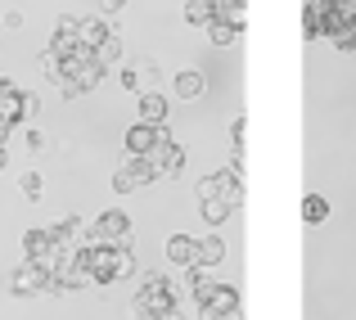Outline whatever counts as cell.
Masks as SVG:
<instances>
[{"label":"cell","mask_w":356,"mask_h":320,"mask_svg":"<svg viewBox=\"0 0 356 320\" xmlns=\"http://www.w3.org/2000/svg\"><path fill=\"white\" fill-rule=\"evenodd\" d=\"M81 230H86V221H81V216H63V221L50 225V239L54 243H81Z\"/></svg>","instance_id":"obj_17"},{"label":"cell","mask_w":356,"mask_h":320,"mask_svg":"<svg viewBox=\"0 0 356 320\" xmlns=\"http://www.w3.org/2000/svg\"><path fill=\"white\" fill-rule=\"evenodd\" d=\"M181 172H185V149L172 145V149H167V163H163V176H158V181H176Z\"/></svg>","instance_id":"obj_24"},{"label":"cell","mask_w":356,"mask_h":320,"mask_svg":"<svg viewBox=\"0 0 356 320\" xmlns=\"http://www.w3.org/2000/svg\"><path fill=\"white\" fill-rule=\"evenodd\" d=\"M23 257H27V262H41V266H50V257H54L50 230H27V234H23Z\"/></svg>","instance_id":"obj_10"},{"label":"cell","mask_w":356,"mask_h":320,"mask_svg":"<svg viewBox=\"0 0 356 320\" xmlns=\"http://www.w3.org/2000/svg\"><path fill=\"white\" fill-rule=\"evenodd\" d=\"M131 307H136V316H163V312H172V307H181L172 298V289H167V271H145L140 275V294L131 298Z\"/></svg>","instance_id":"obj_1"},{"label":"cell","mask_w":356,"mask_h":320,"mask_svg":"<svg viewBox=\"0 0 356 320\" xmlns=\"http://www.w3.org/2000/svg\"><path fill=\"white\" fill-rule=\"evenodd\" d=\"M122 5H127V0H99V14H104V18H113Z\"/></svg>","instance_id":"obj_35"},{"label":"cell","mask_w":356,"mask_h":320,"mask_svg":"<svg viewBox=\"0 0 356 320\" xmlns=\"http://www.w3.org/2000/svg\"><path fill=\"white\" fill-rule=\"evenodd\" d=\"M217 285H221V280L212 275V271H203V266H190V289H185V298H190V303L199 307V303H203V298H208Z\"/></svg>","instance_id":"obj_13"},{"label":"cell","mask_w":356,"mask_h":320,"mask_svg":"<svg viewBox=\"0 0 356 320\" xmlns=\"http://www.w3.org/2000/svg\"><path fill=\"white\" fill-rule=\"evenodd\" d=\"M167 118V95L163 90H145L140 95V122H163Z\"/></svg>","instance_id":"obj_18"},{"label":"cell","mask_w":356,"mask_h":320,"mask_svg":"<svg viewBox=\"0 0 356 320\" xmlns=\"http://www.w3.org/2000/svg\"><path fill=\"white\" fill-rule=\"evenodd\" d=\"M325 216H330V199H321V194H307V199H302V221H307V225H321Z\"/></svg>","instance_id":"obj_19"},{"label":"cell","mask_w":356,"mask_h":320,"mask_svg":"<svg viewBox=\"0 0 356 320\" xmlns=\"http://www.w3.org/2000/svg\"><path fill=\"white\" fill-rule=\"evenodd\" d=\"M86 243H104V248H122V243H131V216L118 212V208L99 212L95 225H90V234H86Z\"/></svg>","instance_id":"obj_3"},{"label":"cell","mask_w":356,"mask_h":320,"mask_svg":"<svg viewBox=\"0 0 356 320\" xmlns=\"http://www.w3.org/2000/svg\"><path fill=\"white\" fill-rule=\"evenodd\" d=\"M163 136H167V127H163V122H140V118H136V122L127 127V154L145 158V154H149V149H154Z\"/></svg>","instance_id":"obj_7"},{"label":"cell","mask_w":356,"mask_h":320,"mask_svg":"<svg viewBox=\"0 0 356 320\" xmlns=\"http://www.w3.org/2000/svg\"><path fill=\"white\" fill-rule=\"evenodd\" d=\"M18 190H23V194H27V199H41V190H45V181H41V176H36V172H23V176H18Z\"/></svg>","instance_id":"obj_29"},{"label":"cell","mask_w":356,"mask_h":320,"mask_svg":"<svg viewBox=\"0 0 356 320\" xmlns=\"http://www.w3.org/2000/svg\"><path fill=\"white\" fill-rule=\"evenodd\" d=\"M321 9H352V0H316Z\"/></svg>","instance_id":"obj_37"},{"label":"cell","mask_w":356,"mask_h":320,"mask_svg":"<svg viewBox=\"0 0 356 320\" xmlns=\"http://www.w3.org/2000/svg\"><path fill=\"white\" fill-rule=\"evenodd\" d=\"M185 18H190L194 27H208V23H212V9H208V0H185Z\"/></svg>","instance_id":"obj_26"},{"label":"cell","mask_w":356,"mask_h":320,"mask_svg":"<svg viewBox=\"0 0 356 320\" xmlns=\"http://www.w3.org/2000/svg\"><path fill=\"white\" fill-rule=\"evenodd\" d=\"M136 81H140V95H145V90H158V68H154V63H140Z\"/></svg>","instance_id":"obj_30"},{"label":"cell","mask_w":356,"mask_h":320,"mask_svg":"<svg viewBox=\"0 0 356 320\" xmlns=\"http://www.w3.org/2000/svg\"><path fill=\"white\" fill-rule=\"evenodd\" d=\"M302 36L307 41L321 36V9H316V0H307V9H302Z\"/></svg>","instance_id":"obj_27"},{"label":"cell","mask_w":356,"mask_h":320,"mask_svg":"<svg viewBox=\"0 0 356 320\" xmlns=\"http://www.w3.org/2000/svg\"><path fill=\"white\" fill-rule=\"evenodd\" d=\"M122 86H127V90H136V95H140V81H136V68H122Z\"/></svg>","instance_id":"obj_36"},{"label":"cell","mask_w":356,"mask_h":320,"mask_svg":"<svg viewBox=\"0 0 356 320\" xmlns=\"http://www.w3.org/2000/svg\"><path fill=\"white\" fill-rule=\"evenodd\" d=\"M18 109H23V122H32L41 113V95L36 90H18Z\"/></svg>","instance_id":"obj_28"},{"label":"cell","mask_w":356,"mask_h":320,"mask_svg":"<svg viewBox=\"0 0 356 320\" xmlns=\"http://www.w3.org/2000/svg\"><path fill=\"white\" fill-rule=\"evenodd\" d=\"M104 36H118L113 18H104V14H95V18H77V41H81V50H95Z\"/></svg>","instance_id":"obj_8"},{"label":"cell","mask_w":356,"mask_h":320,"mask_svg":"<svg viewBox=\"0 0 356 320\" xmlns=\"http://www.w3.org/2000/svg\"><path fill=\"white\" fill-rule=\"evenodd\" d=\"M0 122H5V127H18V122H23V109H18V90L0 95Z\"/></svg>","instance_id":"obj_25"},{"label":"cell","mask_w":356,"mask_h":320,"mask_svg":"<svg viewBox=\"0 0 356 320\" xmlns=\"http://www.w3.org/2000/svg\"><path fill=\"white\" fill-rule=\"evenodd\" d=\"M154 320H185V316H181V307H172V312H163V316H154Z\"/></svg>","instance_id":"obj_38"},{"label":"cell","mask_w":356,"mask_h":320,"mask_svg":"<svg viewBox=\"0 0 356 320\" xmlns=\"http://www.w3.org/2000/svg\"><path fill=\"white\" fill-rule=\"evenodd\" d=\"M5 163H9V154H5V145H0V172H5Z\"/></svg>","instance_id":"obj_41"},{"label":"cell","mask_w":356,"mask_h":320,"mask_svg":"<svg viewBox=\"0 0 356 320\" xmlns=\"http://www.w3.org/2000/svg\"><path fill=\"white\" fill-rule=\"evenodd\" d=\"M230 307H239V289H230V285H217L208 298L199 303V316H226Z\"/></svg>","instance_id":"obj_11"},{"label":"cell","mask_w":356,"mask_h":320,"mask_svg":"<svg viewBox=\"0 0 356 320\" xmlns=\"http://www.w3.org/2000/svg\"><path fill=\"white\" fill-rule=\"evenodd\" d=\"M172 90H176V99H199L208 90V81H203V72H176Z\"/></svg>","instance_id":"obj_15"},{"label":"cell","mask_w":356,"mask_h":320,"mask_svg":"<svg viewBox=\"0 0 356 320\" xmlns=\"http://www.w3.org/2000/svg\"><path fill=\"white\" fill-rule=\"evenodd\" d=\"M167 262L172 266H194V239L190 234H172L167 239Z\"/></svg>","instance_id":"obj_16"},{"label":"cell","mask_w":356,"mask_h":320,"mask_svg":"<svg viewBox=\"0 0 356 320\" xmlns=\"http://www.w3.org/2000/svg\"><path fill=\"white\" fill-rule=\"evenodd\" d=\"M149 181H158V172L145 163V158H136V154H127L118 163V172H113V190L118 194H136L140 185H149Z\"/></svg>","instance_id":"obj_5"},{"label":"cell","mask_w":356,"mask_h":320,"mask_svg":"<svg viewBox=\"0 0 356 320\" xmlns=\"http://www.w3.org/2000/svg\"><path fill=\"white\" fill-rule=\"evenodd\" d=\"M50 289V266H41V262H27L9 275V294L14 298H32V294H45Z\"/></svg>","instance_id":"obj_6"},{"label":"cell","mask_w":356,"mask_h":320,"mask_svg":"<svg viewBox=\"0 0 356 320\" xmlns=\"http://www.w3.org/2000/svg\"><path fill=\"white\" fill-rule=\"evenodd\" d=\"M9 90H18V86H14L9 77H0V95H9Z\"/></svg>","instance_id":"obj_39"},{"label":"cell","mask_w":356,"mask_h":320,"mask_svg":"<svg viewBox=\"0 0 356 320\" xmlns=\"http://www.w3.org/2000/svg\"><path fill=\"white\" fill-rule=\"evenodd\" d=\"M199 212H203V221H208V225H221L235 208H226L221 199H199Z\"/></svg>","instance_id":"obj_23"},{"label":"cell","mask_w":356,"mask_h":320,"mask_svg":"<svg viewBox=\"0 0 356 320\" xmlns=\"http://www.w3.org/2000/svg\"><path fill=\"white\" fill-rule=\"evenodd\" d=\"M243 136H248V118H235V122H230V140H235V149L243 145Z\"/></svg>","instance_id":"obj_32"},{"label":"cell","mask_w":356,"mask_h":320,"mask_svg":"<svg viewBox=\"0 0 356 320\" xmlns=\"http://www.w3.org/2000/svg\"><path fill=\"white\" fill-rule=\"evenodd\" d=\"M212 9V23H230V27H248V9H243V0H208Z\"/></svg>","instance_id":"obj_12"},{"label":"cell","mask_w":356,"mask_h":320,"mask_svg":"<svg viewBox=\"0 0 356 320\" xmlns=\"http://www.w3.org/2000/svg\"><path fill=\"white\" fill-rule=\"evenodd\" d=\"M203 32H208V41H212V45H235L239 36H243L239 27H230V23H208Z\"/></svg>","instance_id":"obj_22"},{"label":"cell","mask_w":356,"mask_h":320,"mask_svg":"<svg viewBox=\"0 0 356 320\" xmlns=\"http://www.w3.org/2000/svg\"><path fill=\"white\" fill-rule=\"evenodd\" d=\"M199 199H221L226 208H239L243 203V181L235 172H212L199 181Z\"/></svg>","instance_id":"obj_4"},{"label":"cell","mask_w":356,"mask_h":320,"mask_svg":"<svg viewBox=\"0 0 356 320\" xmlns=\"http://www.w3.org/2000/svg\"><path fill=\"white\" fill-rule=\"evenodd\" d=\"M50 140H45V131H27V149H45Z\"/></svg>","instance_id":"obj_34"},{"label":"cell","mask_w":356,"mask_h":320,"mask_svg":"<svg viewBox=\"0 0 356 320\" xmlns=\"http://www.w3.org/2000/svg\"><path fill=\"white\" fill-rule=\"evenodd\" d=\"M95 59H99V68H113V63L122 59V41L118 36H104V41L95 45Z\"/></svg>","instance_id":"obj_21"},{"label":"cell","mask_w":356,"mask_h":320,"mask_svg":"<svg viewBox=\"0 0 356 320\" xmlns=\"http://www.w3.org/2000/svg\"><path fill=\"white\" fill-rule=\"evenodd\" d=\"M41 68H45V77H50L54 86H59V81L68 77V63H63V54H54L50 45H45V50H41Z\"/></svg>","instance_id":"obj_20"},{"label":"cell","mask_w":356,"mask_h":320,"mask_svg":"<svg viewBox=\"0 0 356 320\" xmlns=\"http://www.w3.org/2000/svg\"><path fill=\"white\" fill-rule=\"evenodd\" d=\"M77 257L81 266L90 271V285H118V248H104V243H77Z\"/></svg>","instance_id":"obj_2"},{"label":"cell","mask_w":356,"mask_h":320,"mask_svg":"<svg viewBox=\"0 0 356 320\" xmlns=\"http://www.w3.org/2000/svg\"><path fill=\"white\" fill-rule=\"evenodd\" d=\"M77 14H63L59 23H54V36H50V50L54 54H63V59H68L72 50H77Z\"/></svg>","instance_id":"obj_9"},{"label":"cell","mask_w":356,"mask_h":320,"mask_svg":"<svg viewBox=\"0 0 356 320\" xmlns=\"http://www.w3.org/2000/svg\"><path fill=\"white\" fill-rule=\"evenodd\" d=\"M334 45H339V54H356V27L352 32H339V36H330Z\"/></svg>","instance_id":"obj_31"},{"label":"cell","mask_w":356,"mask_h":320,"mask_svg":"<svg viewBox=\"0 0 356 320\" xmlns=\"http://www.w3.org/2000/svg\"><path fill=\"white\" fill-rule=\"evenodd\" d=\"M221 257H226V243H221L217 234H208V239H199V243H194V266L212 271V266H217Z\"/></svg>","instance_id":"obj_14"},{"label":"cell","mask_w":356,"mask_h":320,"mask_svg":"<svg viewBox=\"0 0 356 320\" xmlns=\"http://www.w3.org/2000/svg\"><path fill=\"white\" fill-rule=\"evenodd\" d=\"M136 320H149V316H136Z\"/></svg>","instance_id":"obj_43"},{"label":"cell","mask_w":356,"mask_h":320,"mask_svg":"<svg viewBox=\"0 0 356 320\" xmlns=\"http://www.w3.org/2000/svg\"><path fill=\"white\" fill-rule=\"evenodd\" d=\"M203 320H221V316H203Z\"/></svg>","instance_id":"obj_42"},{"label":"cell","mask_w":356,"mask_h":320,"mask_svg":"<svg viewBox=\"0 0 356 320\" xmlns=\"http://www.w3.org/2000/svg\"><path fill=\"white\" fill-rule=\"evenodd\" d=\"M221 320H243V312H239V307H230V312L221 316Z\"/></svg>","instance_id":"obj_40"},{"label":"cell","mask_w":356,"mask_h":320,"mask_svg":"<svg viewBox=\"0 0 356 320\" xmlns=\"http://www.w3.org/2000/svg\"><path fill=\"white\" fill-rule=\"evenodd\" d=\"M0 27H5V32H18V27H23V14H18V9H9V14L0 18Z\"/></svg>","instance_id":"obj_33"}]
</instances>
